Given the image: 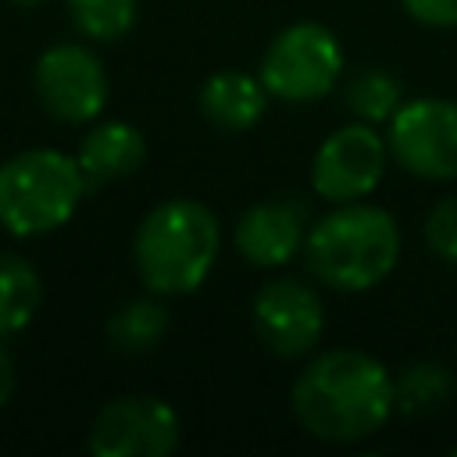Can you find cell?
Instances as JSON below:
<instances>
[{
  "mask_svg": "<svg viewBox=\"0 0 457 457\" xmlns=\"http://www.w3.org/2000/svg\"><path fill=\"white\" fill-rule=\"evenodd\" d=\"M453 453H457V446H453Z\"/></svg>",
  "mask_w": 457,
  "mask_h": 457,
  "instance_id": "cell-23",
  "label": "cell"
},
{
  "mask_svg": "<svg viewBox=\"0 0 457 457\" xmlns=\"http://www.w3.org/2000/svg\"><path fill=\"white\" fill-rule=\"evenodd\" d=\"M86 175L71 154L36 146L0 164V225L18 236H46L61 228L86 196Z\"/></svg>",
  "mask_w": 457,
  "mask_h": 457,
  "instance_id": "cell-4",
  "label": "cell"
},
{
  "mask_svg": "<svg viewBox=\"0 0 457 457\" xmlns=\"http://www.w3.org/2000/svg\"><path fill=\"white\" fill-rule=\"evenodd\" d=\"M221 250L218 214L189 196H171L143 214L132 236V261L157 296H182L204 286Z\"/></svg>",
  "mask_w": 457,
  "mask_h": 457,
  "instance_id": "cell-2",
  "label": "cell"
},
{
  "mask_svg": "<svg viewBox=\"0 0 457 457\" xmlns=\"http://www.w3.org/2000/svg\"><path fill=\"white\" fill-rule=\"evenodd\" d=\"M14 386H18V371H14V357H11V350L0 343V407L11 400V393H14Z\"/></svg>",
  "mask_w": 457,
  "mask_h": 457,
  "instance_id": "cell-21",
  "label": "cell"
},
{
  "mask_svg": "<svg viewBox=\"0 0 457 457\" xmlns=\"http://www.w3.org/2000/svg\"><path fill=\"white\" fill-rule=\"evenodd\" d=\"M389 143L368 121H350L321 139L311 161V186L328 204L364 200L386 175Z\"/></svg>",
  "mask_w": 457,
  "mask_h": 457,
  "instance_id": "cell-8",
  "label": "cell"
},
{
  "mask_svg": "<svg viewBox=\"0 0 457 457\" xmlns=\"http://www.w3.org/2000/svg\"><path fill=\"white\" fill-rule=\"evenodd\" d=\"M403 11L428 29H457V0H400Z\"/></svg>",
  "mask_w": 457,
  "mask_h": 457,
  "instance_id": "cell-20",
  "label": "cell"
},
{
  "mask_svg": "<svg viewBox=\"0 0 457 457\" xmlns=\"http://www.w3.org/2000/svg\"><path fill=\"white\" fill-rule=\"evenodd\" d=\"M7 4H14V7H36L39 0H7Z\"/></svg>",
  "mask_w": 457,
  "mask_h": 457,
  "instance_id": "cell-22",
  "label": "cell"
},
{
  "mask_svg": "<svg viewBox=\"0 0 457 457\" xmlns=\"http://www.w3.org/2000/svg\"><path fill=\"white\" fill-rule=\"evenodd\" d=\"M261 82L275 100L314 104L343 75V46L318 21L286 25L261 57Z\"/></svg>",
  "mask_w": 457,
  "mask_h": 457,
  "instance_id": "cell-5",
  "label": "cell"
},
{
  "mask_svg": "<svg viewBox=\"0 0 457 457\" xmlns=\"http://www.w3.org/2000/svg\"><path fill=\"white\" fill-rule=\"evenodd\" d=\"M253 332L275 357H303L321 343L325 303L300 278H271L253 296Z\"/></svg>",
  "mask_w": 457,
  "mask_h": 457,
  "instance_id": "cell-10",
  "label": "cell"
},
{
  "mask_svg": "<svg viewBox=\"0 0 457 457\" xmlns=\"http://www.w3.org/2000/svg\"><path fill=\"white\" fill-rule=\"evenodd\" d=\"M68 14L82 36L114 43L136 25V0H68Z\"/></svg>",
  "mask_w": 457,
  "mask_h": 457,
  "instance_id": "cell-18",
  "label": "cell"
},
{
  "mask_svg": "<svg viewBox=\"0 0 457 457\" xmlns=\"http://www.w3.org/2000/svg\"><path fill=\"white\" fill-rule=\"evenodd\" d=\"M386 143L403 171L428 182L457 179V100H403L389 118Z\"/></svg>",
  "mask_w": 457,
  "mask_h": 457,
  "instance_id": "cell-6",
  "label": "cell"
},
{
  "mask_svg": "<svg viewBox=\"0 0 457 457\" xmlns=\"http://www.w3.org/2000/svg\"><path fill=\"white\" fill-rule=\"evenodd\" d=\"M32 86L46 114L68 125L100 118L107 107V71L82 43H54L36 57Z\"/></svg>",
  "mask_w": 457,
  "mask_h": 457,
  "instance_id": "cell-9",
  "label": "cell"
},
{
  "mask_svg": "<svg viewBox=\"0 0 457 457\" xmlns=\"http://www.w3.org/2000/svg\"><path fill=\"white\" fill-rule=\"evenodd\" d=\"M450 389H453V378L436 361L407 364L393 378V396H396V411L400 414H428V411H436V407L446 403Z\"/></svg>",
  "mask_w": 457,
  "mask_h": 457,
  "instance_id": "cell-16",
  "label": "cell"
},
{
  "mask_svg": "<svg viewBox=\"0 0 457 457\" xmlns=\"http://www.w3.org/2000/svg\"><path fill=\"white\" fill-rule=\"evenodd\" d=\"M43 303V278L39 271L18 257L0 250V339L21 332Z\"/></svg>",
  "mask_w": 457,
  "mask_h": 457,
  "instance_id": "cell-14",
  "label": "cell"
},
{
  "mask_svg": "<svg viewBox=\"0 0 457 457\" xmlns=\"http://www.w3.org/2000/svg\"><path fill=\"white\" fill-rule=\"evenodd\" d=\"M179 439L182 425L175 407L146 393L114 396L89 425V453L96 457H168Z\"/></svg>",
  "mask_w": 457,
  "mask_h": 457,
  "instance_id": "cell-7",
  "label": "cell"
},
{
  "mask_svg": "<svg viewBox=\"0 0 457 457\" xmlns=\"http://www.w3.org/2000/svg\"><path fill=\"white\" fill-rule=\"evenodd\" d=\"M303 257L311 275L336 293H364L378 286L400 257V228L386 207L336 204L307 228Z\"/></svg>",
  "mask_w": 457,
  "mask_h": 457,
  "instance_id": "cell-3",
  "label": "cell"
},
{
  "mask_svg": "<svg viewBox=\"0 0 457 457\" xmlns=\"http://www.w3.org/2000/svg\"><path fill=\"white\" fill-rule=\"evenodd\" d=\"M425 243L428 250L446 261V264H457V196H446L439 200L428 218H425Z\"/></svg>",
  "mask_w": 457,
  "mask_h": 457,
  "instance_id": "cell-19",
  "label": "cell"
},
{
  "mask_svg": "<svg viewBox=\"0 0 457 457\" xmlns=\"http://www.w3.org/2000/svg\"><path fill=\"white\" fill-rule=\"evenodd\" d=\"M168 332V307L161 300H129L107 321V339L121 353H146Z\"/></svg>",
  "mask_w": 457,
  "mask_h": 457,
  "instance_id": "cell-15",
  "label": "cell"
},
{
  "mask_svg": "<svg viewBox=\"0 0 457 457\" xmlns=\"http://www.w3.org/2000/svg\"><path fill=\"white\" fill-rule=\"evenodd\" d=\"M393 411V375L364 350H325L293 382L296 421L325 443L371 439Z\"/></svg>",
  "mask_w": 457,
  "mask_h": 457,
  "instance_id": "cell-1",
  "label": "cell"
},
{
  "mask_svg": "<svg viewBox=\"0 0 457 457\" xmlns=\"http://www.w3.org/2000/svg\"><path fill=\"white\" fill-rule=\"evenodd\" d=\"M307 228H311L307 207L300 200H293V196L257 200L239 214V221L232 228V243L250 264L282 268L303 250Z\"/></svg>",
  "mask_w": 457,
  "mask_h": 457,
  "instance_id": "cell-11",
  "label": "cell"
},
{
  "mask_svg": "<svg viewBox=\"0 0 457 457\" xmlns=\"http://www.w3.org/2000/svg\"><path fill=\"white\" fill-rule=\"evenodd\" d=\"M143 157H146V139L129 121H100V125H93L86 132V139L79 143V154H75L89 189L136 175Z\"/></svg>",
  "mask_w": 457,
  "mask_h": 457,
  "instance_id": "cell-12",
  "label": "cell"
},
{
  "mask_svg": "<svg viewBox=\"0 0 457 457\" xmlns=\"http://www.w3.org/2000/svg\"><path fill=\"white\" fill-rule=\"evenodd\" d=\"M268 89L261 82V75H246V71H214L204 86H200V111L211 125L228 129V132H243L253 129L264 111H268Z\"/></svg>",
  "mask_w": 457,
  "mask_h": 457,
  "instance_id": "cell-13",
  "label": "cell"
},
{
  "mask_svg": "<svg viewBox=\"0 0 457 457\" xmlns=\"http://www.w3.org/2000/svg\"><path fill=\"white\" fill-rule=\"evenodd\" d=\"M403 104V89H400V79L382 71V68H368L361 75H353L346 82V107L357 121H368V125H382L396 114V107Z\"/></svg>",
  "mask_w": 457,
  "mask_h": 457,
  "instance_id": "cell-17",
  "label": "cell"
}]
</instances>
